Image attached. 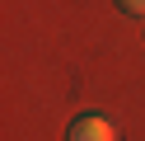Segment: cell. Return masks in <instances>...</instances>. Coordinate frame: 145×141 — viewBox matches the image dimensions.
<instances>
[{"label":"cell","mask_w":145,"mask_h":141,"mask_svg":"<svg viewBox=\"0 0 145 141\" xmlns=\"http://www.w3.org/2000/svg\"><path fill=\"white\" fill-rule=\"evenodd\" d=\"M66 141H117V127H112L108 118H98V113H89V118L70 122Z\"/></svg>","instance_id":"obj_1"},{"label":"cell","mask_w":145,"mask_h":141,"mask_svg":"<svg viewBox=\"0 0 145 141\" xmlns=\"http://www.w3.org/2000/svg\"><path fill=\"white\" fill-rule=\"evenodd\" d=\"M117 5H122L126 14H145V0H117Z\"/></svg>","instance_id":"obj_2"}]
</instances>
